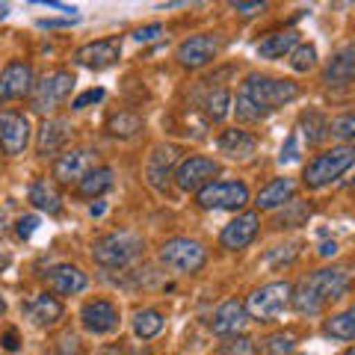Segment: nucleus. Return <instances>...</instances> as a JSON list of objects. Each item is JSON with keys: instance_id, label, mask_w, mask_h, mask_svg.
Here are the masks:
<instances>
[{"instance_id": "nucleus-6", "label": "nucleus", "mask_w": 355, "mask_h": 355, "mask_svg": "<svg viewBox=\"0 0 355 355\" xmlns=\"http://www.w3.org/2000/svg\"><path fill=\"white\" fill-rule=\"evenodd\" d=\"M160 263L178 275H193L207 263V249L193 237H172L160 246Z\"/></svg>"}, {"instance_id": "nucleus-21", "label": "nucleus", "mask_w": 355, "mask_h": 355, "mask_svg": "<svg viewBox=\"0 0 355 355\" xmlns=\"http://www.w3.org/2000/svg\"><path fill=\"white\" fill-rule=\"evenodd\" d=\"M24 314L33 326H53L62 320V302L51 293H36L30 302H24Z\"/></svg>"}, {"instance_id": "nucleus-19", "label": "nucleus", "mask_w": 355, "mask_h": 355, "mask_svg": "<svg viewBox=\"0 0 355 355\" xmlns=\"http://www.w3.org/2000/svg\"><path fill=\"white\" fill-rule=\"evenodd\" d=\"M323 83L326 86H349L355 83V44H343L331 53V60L323 69Z\"/></svg>"}, {"instance_id": "nucleus-20", "label": "nucleus", "mask_w": 355, "mask_h": 355, "mask_svg": "<svg viewBox=\"0 0 355 355\" xmlns=\"http://www.w3.org/2000/svg\"><path fill=\"white\" fill-rule=\"evenodd\" d=\"M48 284L53 287V293H60V296H77V293L86 291L89 279H86V272L80 270V266L57 263V266L48 270Z\"/></svg>"}, {"instance_id": "nucleus-14", "label": "nucleus", "mask_w": 355, "mask_h": 355, "mask_svg": "<svg viewBox=\"0 0 355 355\" xmlns=\"http://www.w3.org/2000/svg\"><path fill=\"white\" fill-rule=\"evenodd\" d=\"M30 146V119L24 113H15V110H3L0 113V148L9 157L15 154H24V148Z\"/></svg>"}, {"instance_id": "nucleus-34", "label": "nucleus", "mask_w": 355, "mask_h": 355, "mask_svg": "<svg viewBox=\"0 0 355 355\" xmlns=\"http://www.w3.org/2000/svg\"><path fill=\"white\" fill-rule=\"evenodd\" d=\"M287 65H291L293 71H299V74L311 71L317 65V48L311 42H299L296 48H293V53L287 57Z\"/></svg>"}, {"instance_id": "nucleus-43", "label": "nucleus", "mask_w": 355, "mask_h": 355, "mask_svg": "<svg viewBox=\"0 0 355 355\" xmlns=\"http://www.w3.org/2000/svg\"><path fill=\"white\" fill-rule=\"evenodd\" d=\"M77 18H39L36 24L42 27V30H53V27H69V24H74Z\"/></svg>"}, {"instance_id": "nucleus-33", "label": "nucleus", "mask_w": 355, "mask_h": 355, "mask_svg": "<svg viewBox=\"0 0 355 355\" xmlns=\"http://www.w3.org/2000/svg\"><path fill=\"white\" fill-rule=\"evenodd\" d=\"M107 130L113 133V137H121V139H128V137H137V133L142 130V119L137 113H119L107 121Z\"/></svg>"}, {"instance_id": "nucleus-24", "label": "nucleus", "mask_w": 355, "mask_h": 355, "mask_svg": "<svg viewBox=\"0 0 355 355\" xmlns=\"http://www.w3.org/2000/svg\"><path fill=\"white\" fill-rule=\"evenodd\" d=\"M216 146H219L222 154H228L231 160H249L252 154L258 151V139H254L249 130L231 128V130H222V137L216 139Z\"/></svg>"}, {"instance_id": "nucleus-22", "label": "nucleus", "mask_w": 355, "mask_h": 355, "mask_svg": "<svg viewBox=\"0 0 355 355\" xmlns=\"http://www.w3.org/2000/svg\"><path fill=\"white\" fill-rule=\"evenodd\" d=\"M69 139H71V125L69 121L65 119H44V125L39 130L36 151L42 154V157H48V154H60Z\"/></svg>"}, {"instance_id": "nucleus-37", "label": "nucleus", "mask_w": 355, "mask_h": 355, "mask_svg": "<svg viewBox=\"0 0 355 355\" xmlns=\"http://www.w3.org/2000/svg\"><path fill=\"white\" fill-rule=\"evenodd\" d=\"M299 157H302V146H299V133L293 130V133H287L284 146H282V151H279V163H282V166H291V163H296Z\"/></svg>"}, {"instance_id": "nucleus-7", "label": "nucleus", "mask_w": 355, "mask_h": 355, "mask_svg": "<svg viewBox=\"0 0 355 355\" xmlns=\"http://www.w3.org/2000/svg\"><path fill=\"white\" fill-rule=\"evenodd\" d=\"M74 83H77L74 74L65 71V69H57V71L44 74L42 80L36 83V89H33V110H36V113H42V116L53 113L57 107L65 104V98L71 95Z\"/></svg>"}, {"instance_id": "nucleus-46", "label": "nucleus", "mask_w": 355, "mask_h": 355, "mask_svg": "<svg viewBox=\"0 0 355 355\" xmlns=\"http://www.w3.org/2000/svg\"><path fill=\"white\" fill-rule=\"evenodd\" d=\"M92 216H101L104 214V202H98V205H92V210H89Z\"/></svg>"}, {"instance_id": "nucleus-2", "label": "nucleus", "mask_w": 355, "mask_h": 355, "mask_svg": "<svg viewBox=\"0 0 355 355\" xmlns=\"http://www.w3.org/2000/svg\"><path fill=\"white\" fill-rule=\"evenodd\" d=\"M349 284H352L349 266H323V270H314V272L305 275V279L293 287L291 308L296 311V314L314 317L326 305L338 302L340 296H347Z\"/></svg>"}, {"instance_id": "nucleus-12", "label": "nucleus", "mask_w": 355, "mask_h": 355, "mask_svg": "<svg viewBox=\"0 0 355 355\" xmlns=\"http://www.w3.org/2000/svg\"><path fill=\"white\" fill-rule=\"evenodd\" d=\"M36 89V77H33V65L24 60H12L0 71V101H18L24 95H33Z\"/></svg>"}, {"instance_id": "nucleus-35", "label": "nucleus", "mask_w": 355, "mask_h": 355, "mask_svg": "<svg viewBox=\"0 0 355 355\" xmlns=\"http://www.w3.org/2000/svg\"><path fill=\"white\" fill-rule=\"evenodd\" d=\"M284 207H287V210H282L279 219H275V225H279V228H299V225H305L308 216H311V205L287 202Z\"/></svg>"}, {"instance_id": "nucleus-45", "label": "nucleus", "mask_w": 355, "mask_h": 355, "mask_svg": "<svg viewBox=\"0 0 355 355\" xmlns=\"http://www.w3.org/2000/svg\"><path fill=\"white\" fill-rule=\"evenodd\" d=\"M338 252V243L331 240V243H323V246H320V254H323V258H329V254H335Z\"/></svg>"}, {"instance_id": "nucleus-50", "label": "nucleus", "mask_w": 355, "mask_h": 355, "mask_svg": "<svg viewBox=\"0 0 355 355\" xmlns=\"http://www.w3.org/2000/svg\"><path fill=\"white\" fill-rule=\"evenodd\" d=\"M343 355H355V347H352V349H347V352H343Z\"/></svg>"}, {"instance_id": "nucleus-47", "label": "nucleus", "mask_w": 355, "mask_h": 355, "mask_svg": "<svg viewBox=\"0 0 355 355\" xmlns=\"http://www.w3.org/2000/svg\"><path fill=\"white\" fill-rule=\"evenodd\" d=\"M9 15V3H0V21H3Z\"/></svg>"}, {"instance_id": "nucleus-29", "label": "nucleus", "mask_w": 355, "mask_h": 355, "mask_svg": "<svg viewBox=\"0 0 355 355\" xmlns=\"http://www.w3.org/2000/svg\"><path fill=\"white\" fill-rule=\"evenodd\" d=\"M163 331V314L157 308H139L133 314V335L139 340H151Z\"/></svg>"}, {"instance_id": "nucleus-3", "label": "nucleus", "mask_w": 355, "mask_h": 355, "mask_svg": "<svg viewBox=\"0 0 355 355\" xmlns=\"http://www.w3.org/2000/svg\"><path fill=\"white\" fill-rule=\"evenodd\" d=\"M352 166H355V146H335L317 154L314 160H308L302 172V184L308 190H323V187L335 184L340 175H347Z\"/></svg>"}, {"instance_id": "nucleus-44", "label": "nucleus", "mask_w": 355, "mask_h": 355, "mask_svg": "<svg viewBox=\"0 0 355 355\" xmlns=\"http://www.w3.org/2000/svg\"><path fill=\"white\" fill-rule=\"evenodd\" d=\"M3 347L12 349V352L18 349V335H15V331H6V335H3Z\"/></svg>"}, {"instance_id": "nucleus-28", "label": "nucleus", "mask_w": 355, "mask_h": 355, "mask_svg": "<svg viewBox=\"0 0 355 355\" xmlns=\"http://www.w3.org/2000/svg\"><path fill=\"white\" fill-rule=\"evenodd\" d=\"M323 331L335 340H355V302L338 311V314H331L323 323Z\"/></svg>"}, {"instance_id": "nucleus-10", "label": "nucleus", "mask_w": 355, "mask_h": 355, "mask_svg": "<svg viewBox=\"0 0 355 355\" xmlns=\"http://www.w3.org/2000/svg\"><path fill=\"white\" fill-rule=\"evenodd\" d=\"M178 160H181V148L178 146L160 142V146L151 148L148 160H146V178L157 193H166V187H169V181L178 172Z\"/></svg>"}, {"instance_id": "nucleus-30", "label": "nucleus", "mask_w": 355, "mask_h": 355, "mask_svg": "<svg viewBox=\"0 0 355 355\" xmlns=\"http://www.w3.org/2000/svg\"><path fill=\"white\" fill-rule=\"evenodd\" d=\"M27 198L33 202V207H39V210H44V214H51V216L62 210V198H60V193L53 190L48 181H36V184H33Z\"/></svg>"}, {"instance_id": "nucleus-26", "label": "nucleus", "mask_w": 355, "mask_h": 355, "mask_svg": "<svg viewBox=\"0 0 355 355\" xmlns=\"http://www.w3.org/2000/svg\"><path fill=\"white\" fill-rule=\"evenodd\" d=\"M113 184H116V175L110 166H95L92 172H89L80 184H77V193L86 196V198H98V196H104L107 190H113Z\"/></svg>"}, {"instance_id": "nucleus-16", "label": "nucleus", "mask_w": 355, "mask_h": 355, "mask_svg": "<svg viewBox=\"0 0 355 355\" xmlns=\"http://www.w3.org/2000/svg\"><path fill=\"white\" fill-rule=\"evenodd\" d=\"M80 320L83 329L92 331V335H110V331L119 329V308L110 299H92V302L83 305Z\"/></svg>"}, {"instance_id": "nucleus-40", "label": "nucleus", "mask_w": 355, "mask_h": 355, "mask_svg": "<svg viewBox=\"0 0 355 355\" xmlns=\"http://www.w3.org/2000/svg\"><path fill=\"white\" fill-rule=\"evenodd\" d=\"M36 228H39V216H36V214H30V216H21V219H18V228H15V231H18V237H21V240H30Z\"/></svg>"}, {"instance_id": "nucleus-1", "label": "nucleus", "mask_w": 355, "mask_h": 355, "mask_svg": "<svg viewBox=\"0 0 355 355\" xmlns=\"http://www.w3.org/2000/svg\"><path fill=\"white\" fill-rule=\"evenodd\" d=\"M299 83L287 77H270V74H246L234 98V113L240 121H261L275 110L287 107L299 98Z\"/></svg>"}, {"instance_id": "nucleus-11", "label": "nucleus", "mask_w": 355, "mask_h": 355, "mask_svg": "<svg viewBox=\"0 0 355 355\" xmlns=\"http://www.w3.org/2000/svg\"><path fill=\"white\" fill-rule=\"evenodd\" d=\"M219 48H222L219 36H214V33H198V36H190V39H184L181 44H178L175 57L184 69H205L207 62L216 60Z\"/></svg>"}, {"instance_id": "nucleus-18", "label": "nucleus", "mask_w": 355, "mask_h": 355, "mask_svg": "<svg viewBox=\"0 0 355 355\" xmlns=\"http://www.w3.org/2000/svg\"><path fill=\"white\" fill-rule=\"evenodd\" d=\"M258 225H261V214H240L237 219H231L225 228H222V234H219V243H222V249H228V252H240V249H246L249 243L254 240V234H258Z\"/></svg>"}, {"instance_id": "nucleus-25", "label": "nucleus", "mask_w": 355, "mask_h": 355, "mask_svg": "<svg viewBox=\"0 0 355 355\" xmlns=\"http://www.w3.org/2000/svg\"><path fill=\"white\" fill-rule=\"evenodd\" d=\"M299 44V33L296 30H282V33H270L263 42H258V57L261 60H282L291 57L293 48Z\"/></svg>"}, {"instance_id": "nucleus-41", "label": "nucleus", "mask_w": 355, "mask_h": 355, "mask_svg": "<svg viewBox=\"0 0 355 355\" xmlns=\"http://www.w3.org/2000/svg\"><path fill=\"white\" fill-rule=\"evenodd\" d=\"M157 36H163V24H148V27L133 30V39L137 42H154Z\"/></svg>"}, {"instance_id": "nucleus-23", "label": "nucleus", "mask_w": 355, "mask_h": 355, "mask_svg": "<svg viewBox=\"0 0 355 355\" xmlns=\"http://www.w3.org/2000/svg\"><path fill=\"white\" fill-rule=\"evenodd\" d=\"M293 193H296L293 178L282 175V178H272V181L254 196V205H258V210H275V207H284L287 202H293Z\"/></svg>"}, {"instance_id": "nucleus-17", "label": "nucleus", "mask_w": 355, "mask_h": 355, "mask_svg": "<svg viewBox=\"0 0 355 355\" xmlns=\"http://www.w3.org/2000/svg\"><path fill=\"white\" fill-rule=\"evenodd\" d=\"M249 311H246V302H240V299H228V302H222L214 314H210L207 326L214 335H237V331L249 323Z\"/></svg>"}, {"instance_id": "nucleus-42", "label": "nucleus", "mask_w": 355, "mask_h": 355, "mask_svg": "<svg viewBox=\"0 0 355 355\" xmlns=\"http://www.w3.org/2000/svg\"><path fill=\"white\" fill-rule=\"evenodd\" d=\"M231 9H234V12H240V15H258V12H263V9H266V3H243V0L237 3V0H234V3H231Z\"/></svg>"}, {"instance_id": "nucleus-49", "label": "nucleus", "mask_w": 355, "mask_h": 355, "mask_svg": "<svg viewBox=\"0 0 355 355\" xmlns=\"http://www.w3.org/2000/svg\"><path fill=\"white\" fill-rule=\"evenodd\" d=\"M3 222H6V219H3V214H0V234H3Z\"/></svg>"}, {"instance_id": "nucleus-4", "label": "nucleus", "mask_w": 355, "mask_h": 355, "mask_svg": "<svg viewBox=\"0 0 355 355\" xmlns=\"http://www.w3.org/2000/svg\"><path fill=\"white\" fill-rule=\"evenodd\" d=\"M142 249H146V240L133 231H110L92 243V258L107 270H121V266L137 261Z\"/></svg>"}, {"instance_id": "nucleus-8", "label": "nucleus", "mask_w": 355, "mask_h": 355, "mask_svg": "<svg viewBox=\"0 0 355 355\" xmlns=\"http://www.w3.org/2000/svg\"><path fill=\"white\" fill-rule=\"evenodd\" d=\"M196 202L205 210H240L249 205V187L243 181H214L196 193Z\"/></svg>"}, {"instance_id": "nucleus-9", "label": "nucleus", "mask_w": 355, "mask_h": 355, "mask_svg": "<svg viewBox=\"0 0 355 355\" xmlns=\"http://www.w3.org/2000/svg\"><path fill=\"white\" fill-rule=\"evenodd\" d=\"M219 175V163L214 157H205V154H193L178 163L175 172V184L181 187L184 193H198L205 190L207 184H214V178Z\"/></svg>"}, {"instance_id": "nucleus-39", "label": "nucleus", "mask_w": 355, "mask_h": 355, "mask_svg": "<svg viewBox=\"0 0 355 355\" xmlns=\"http://www.w3.org/2000/svg\"><path fill=\"white\" fill-rule=\"evenodd\" d=\"M101 98H104V89H101V86H92V89H86V92H80V95L74 98L71 110H86L89 104H98Z\"/></svg>"}, {"instance_id": "nucleus-48", "label": "nucleus", "mask_w": 355, "mask_h": 355, "mask_svg": "<svg viewBox=\"0 0 355 355\" xmlns=\"http://www.w3.org/2000/svg\"><path fill=\"white\" fill-rule=\"evenodd\" d=\"M3 311H6V299L0 296V314H3Z\"/></svg>"}, {"instance_id": "nucleus-31", "label": "nucleus", "mask_w": 355, "mask_h": 355, "mask_svg": "<svg viewBox=\"0 0 355 355\" xmlns=\"http://www.w3.org/2000/svg\"><path fill=\"white\" fill-rule=\"evenodd\" d=\"M299 130L305 133L308 146H320L329 137V119L320 110H305L302 119H299Z\"/></svg>"}, {"instance_id": "nucleus-15", "label": "nucleus", "mask_w": 355, "mask_h": 355, "mask_svg": "<svg viewBox=\"0 0 355 355\" xmlns=\"http://www.w3.org/2000/svg\"><path fill=\"white\" fill-rule=\"evenodd\" d=\"M119 57H121L119 39H95V42H86L83 48L74 51V62L83 65V69H92V71L110 69L113 62H119Z\"/></svg>"}, {"instance_id": "nucleus-27", "label": "nucleus", "mask_w": 355, "mask_h": 355, "mask_svg": "<svg viewBox=\"0 0 355 355\" xmlns=\"http://www.w3.org/2000/svg\"><path fill=\"white\" fill-rule=\"evenodd\" d=\"M202 107H205V116L210 121H222L231 110H234V98H231L228 86H214L210 92L202 98Z\"/></svg>"}, {"instance_id": "nucleus-32", "label": "nucleus", "mask_w": 355, "mask_h": 355, "mask_svg": "<svg viewBox=\"0 0 355 355\" xmlns=\"http://www.w3.org/2000/svg\"><path fill=\"white\" fill-rule=\"evenodd\" d=\"M293 349H296L293 331H275V335H266L263 340H258L254 355H293Z\"/></svg>"}, {"instance_id": "nucleus-5", "label": "nucleus", "mask_w": 355, "mask_h": 355, "mask_svg": "<svg viewBox=\"0 0 355 355\" xmlns=\"http://www.w3.org/2000/svg\"><path fill=\"white\" fill-rule=\"evenodd\" d=\"M293 302V284L291 282H270L261 284L258 291H252L246 299V311L252 320L270 323V320L282 317Z\"/></svg>"}, {"instance_id": "nucleus-13", "label": "nucleus", "mask_w": 355, "mask_h": 355, "mask_svg": "<svg viewBox=\"0 0 355 355\" xmlns=\"http://www.w3.org/2000/svg\"><path fill=\"white\" fill-rule=\"evenodd\" d=\"M92 169H95L92 148H69L53 160V178H57L60 184H80Z\"/></svg>"}, {"instance_id": "nucleus-36", "label": "nucleus", "mask_w": 355, "mask_h": 355, "mask_svg": "<svg viewBox=\"0 0 355 355\" xmlns=\"http://www.w3.org/2000/svg\"><path fill=\"white\" fill-rule=\"evenodd\" d=\"M329 137L340 139L347 146L349 139H355V113H340L329 121Z\"/></svg>"}, {"instance_id": "nucleus-38", "label": "nucleus", "mask_w": 355, "mask_h": 355, "mask_svg": "<svg viewBox=\"0 0 355 355\" xmlns=\"http://www.w3.org/2000/svg\"><path fill=\"white\" fill-rule=\"evenodd\" d=\"M222 352L225 355H254V340L249 338H228L222 343Z\"/></svg>"}]
</instances>
